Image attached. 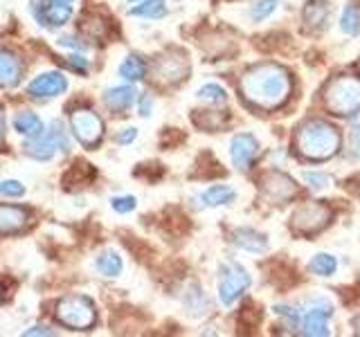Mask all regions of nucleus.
I'll return each instance as SVG.
<instances>
[{"mask_svg": "<svg viewBox=\"0 0 360 337\" xmlns=\"http://www.w3.org/2000/svg\"><path fill=\"white\" fill-rule=\"evenodd\" d=\"M189 72V61L187 54L180 50H169L162 56H158L151 74L158 84H178L180 79H185Z\"/></svg>", "mask_w": 360, "mask_h": 337, "instance_id": "9", "label": "nucleus"}, {"mask_svg": "<svg viewBox=\"0 0 360 337\" xmlns=\"http://www.w3.org/2000/svg\"><path fill=\"white\" fill-rule=\"evenodd\" d=\"M5 140V112H3V106H0V144Z\"/></svg>", "mask_w": 360, "mask_h": 337, "instance_id": "39", "label": "nucleus"}, {"mask_svg": "<svg viewBox=\"0 0 360 337\" xmlns=\"http://www.w3.org/2000/svg\"><path fill=\"white\" fill-rule=\"evenodd\" d=\"M110 207L115 209L117 213H129L133 211L135 207H138V200H135L133 196H117L110 200Z\"/></svg>", "mask_w": 360, "mask_h": 337, "instance_id": "33", "label": "nucleus"}, {"mask_svg": "<svg viewBox=\"0 0 360 337\" xmlns=\"http://www.w3.org/2000/svg\"><path fill=\"white\" fill-rule=\"evenodd\" d=\"M22 335H25V337H32V335H54V331H48L45 326H32V329H27Z\"/></svg>", "mask_w": 360, "mask_h": 337, "instance_id": "37", "label": "nucleus"}, {"mask_svg": "<svg viewBox=\"0 0 360 337\" xmlns=\"http://www.w3.org/2000/svg\"><path fill=\"white\" fill-rule=\"evenodd\" d=\"M135 95H138V93H135L133 86H115V88L106 90L104 101H106V106L110 110L124 112V110H129L135 104Z\"/></svg>", "mask_w": 360, "mask_h": 337, "instance_id": "18", "label": "nucleus"}, {"mask_svg": "<svg viewBox=\"0 0 360 337\" xmlns=\"http://www.w3.org/2000/svg\"><path fill=\"white\" fill-rule=\"evenodd\" d=\"M292 90V79L286 67L277 63H259L241 79V93L252 106L275 110L284 106Z\"/></svg>", "mask_w": 360, "mask_h": 337, "instance_id": "1", "label": "nucleus"}, {"mask_svg": "<svg viewBox=\"0 0 360 337\" xmlns=\"http://www.w3.org/2000/svg\"><path fill=\"white\" fill-rule=\"evenodd\" d=\"M144 74H146V65L135 54H129L120 65V77L127 79V81H140V79H144Z\"/></svg>", "mask_w": 360, "mask_h": 337, "instance_id": "24", "label": "nucleus"}, {"mask_svg": "<svg viewBox=\"0 0 360 337\" xmlns=\"http://www.w3.org/2000/svg\"><path fill=\"white\" fill-rule=\"evenodd\" d=\"M54 317L59 324H63L65 329L88 331V329H93L95 322H97V310H95V303L88 297L68 295V297L56 301Z\"/></svg>", "mask_w": 360, "mask_h": 337, "instance_id": "4", "label": "nucleus"}, {"mask_svg": "<svg viewBox=\"0 0 360 337\" xmlns=\"http://www.w3.org/2000/svg\"><path fill=\"white\" fill-rule=\"evenodd\" d=\"M277 5H279L277 0H257V3L252 5V9H250V18H252L255 22L266 20L270 14H275Z\"/></svg>", "mask_w": 360, "mask_h": 337, "instance_id": "30", "label": "nucleus"}, {"mask_svg": "<svg viewBox=\"0 0 360 337\" xmlns=\"http://www.w3.org/2000/svg\"><path fill=\"white\" fill-rule=\"evenodd\" d=\"M131 14L142 18H162L167 14V5L165 0H142V5L131 9Z\"/></svg>", "mask_w": 360, "mask_h": 337, "instance_id": "27", "label": "nucleus"}, {"mask_svg": "<svg viewBox=\"0 0 360 337\" xmlns=\"http://www.w3.org/2000/svg\"><path fill=\"white\" fill-rule=\"evenodd\" d=\"M309 270L313 275H318V277H331V275H335V270H338V258L333 254L320 252V254H315L311 258Z\"/></svg>", "mask_w": 360, "mask_h": 337, "instance_id": "25", "label": "nucleus"}, {"mask_svg": "<svg viewBox=\"0 0 360 337\" xmlns=\"http://www.w3.org/2000/svg\"><path fill=\"white\" fill-rule=\"evenodd\" d=\"M30 211L18 205H0V234H18L27 227Z\"/></svg>", "mask_w": 360, "mask_h": 337, "instance_id": "15", "label": "nucleus"}, {"mask_svg": "<svg viewBox=\"0 0 360 337\" xmlns=\"http://www.w3.org/2000/svg\"><path fill=\"white\" fill-rule=\"evenodd\" d=\"M250 284H252V279L243 265L234 261L223 263L221 277H219V301L223 306H232V303L250 288Z\"/></svg>", "mask_w": 360, "mask_h": 337, "instance_id": "5", "label": "nucleus"}, {"mask_svg": "<svg viewBox=\"0 0 360 337\" xmlns=\"http://www.w3.org/2000/svg\"><path fill=\"white\" fill-rule=\"evenodd\" d=\"M349 144H352V153L356 157H360V121H356L352 126V133H349Z\"/></svg>", "mask_w": 360, "mask_h": 337, "instance_id": "34", "label": "nucleus"}, {"mask_svg": "<svg viewBox=\"0 0 360 337\" xmlns=\"http://www.w3.org/2000/svg\"><path fill=\"white\" fill-rule=\"evenodd\" d=\"M358 326H360V324H358ZM358 333H360V329H358Z\"/></svg>", "mask_w": 360, "mask_h": 337, "instance_id": "42", "label": "nucleus"}, {"mask_svg": "<svg viewBox=\"0 0 360 337\" xmlns=\"http://www.w3.org/2000/svg\"><path fill=\"white\" fill-rule=\"evenodd\" d=\"M68 65H70L72 70H77L79 74H86V70H88V61L79 54H72L70 59H68Z\"/></svg>", "mask_w": 360, "mask_h": 337, "instance_id": "35", "label": "nucleus"}, {"mask_svg": "<svg viewBox=\"0 0 360 337\" xmlns=\"http://www.w3.org/2000/svg\"><path fill=\"white\" fill-rule=\"evenodd\" d=\"M198 99L207 101V104H225L228 101V93L219 84H205L198 88Z\"/></svg>", "mask_w": 360, "mask_h": 337, "instance_id": "28", "label": "nucleus"}, {"mask_svg": "<svg viewBox=\"0 0 360 337\" xmlns=\"http://www.w3.org/2000/svg\"><path fill=\"white\" fill-rule=\"evenodd\" d=\"M131 3H140V0H131Z\"/></svg>", "mask_w": 360, "mask_h": 337, "instance_id": "41", "label": "nucleus"}, {"mask_svg": "<svg viewBox=\"0 0 360 337\" xmlns=\"http://www.w3.org/2000/svg\"><path fill=\"white\" fill-rule=\"evenodd\" d=\"M340 29L347 34V37H358V34H360V9L354 3H349L342 9Z\"/></svg>", "mask_w": 360, "mask_h": 337, "instance_id": "26", "label": "nucleus"}, {"mask_svg": "<svg viewBox=\"0 0 360 337\" xmlns=\"http://www.w3.org/2000/svg\"><path fill=\"white\" fill-rule=\"evenodd\" d=\"M95 267H97V272H99V275H104V277H120L124 263H122V258H120L117 252L108 250V252H104V254H99V256H97Z\"/></svg>", "mask_w": 360, "mask_h": 337, "instance_id": "23", "label": "nucleus"}, {"mask_svg": "<svg viewBox=\"0 0 360 337\" xmlns=\"http://www.w3.org/2000/svg\"><path fill=\"white\" fill-rule=\"evenodd\" d=\"M234 198H236V191L228 185H214L198 196L202 207H223L234 202Z\"/></svg>", "mask_w": 360, "mask_h": 337, "instance_id": "19", "label": "nucleus"}, {"mask_svg": "<svg viewBox=\"0 0 360 337\" xmlns=\"http://www.w3.org/2000/svg\"><path fill=\"white\" fill-rule=\"evenodd\" d=\"M93 176H95V171L90 168V164H75L63 180L72 178V183H75L72 187H84V185L90 183V180H93Z\"/></svg>", "mask_w": 360, "mask_h": 337, "instance_id": "29", "label": "nucleus"}, {"mask_svg": "<svg viewBox=\"0 0 360 337\" xmlns=\"http://www.w3.org/2000/svg\"><path fill=\"white\" fill-rule=\"evenodd\" d=\"M295 149L307 160H329L340 151V133L322 119H309L297 128Z\"/></svg>", "mask_w": 360, "mask_h": 337, "instance_id": "2", "label": "nucleus"}, {"mask_svg": "<svg viewBox=\"0 0 360 337\" xmlns=\"http://www.w3.org/2000/svg\"><path fill=\"white\" fill-rule=\"evenodd\" d=\"M70 128L72 135L84 146H95L104 138V121L90 108H79L70 115Z\"/></svg>", "mask_w": 360, "mask_h": 337, "instance_id": "10", "label": "nucleus"}, {"mask_svg": "<svg viewBox=\"0 0 360 337\" xmlns=\"http://www.w3.org/2000/svg\"><path fill=\"white\" fill-rule=\"evenodd\" d=\"M259 151V142L255 135L250 133H239L234 135L232 142H230V157H232V164L236 168H241V171H245V168H250L255 155Z\"/></svg>", "mask_w": 360, "mask_h": 337, "instance_id": "13", "label": "nucleus"}, {"mask_svg": "<svg viewBox=\"0 0 360 337\" xmlns=\"http://www.w3.org/2000/svg\"><path fill=\"white\" fill-rule=\"evenodd\" d=\"M140 115H142V117H149V115H151V99H149V97H142V104H140Z\"/></svg>", "mask_w": 360, "mask_h": 337, "instance_id": "38", "label": "nucleus"}, {"mask_svg": "<svg viewBox=\"0 0 360 337\" xmlns=\"http://www.w3.org/2000/svg\"><path fill=\"white\" fill-rule=\"evenodd\" d=\"M20 72H22V67H20V61L16 59V54L0 48V88L16 86Z\"/></svg>", "mask_w": 360, "mask_h": 337, "instance_id": "17", "label": "nucleus"}, {"mask_svg": "<svg viewBox=\"0 0 360 337\" xmlns=\"http://www.w3.org/2000/svg\"><path fill=\"white\" fill-rule=\"evenodd\" d=\"M0 299H3V286H0Z\"/></svg>", "mask_w": 360, "mask_h": 337, "instance_id": "40", "label": "nucleus"}, {"mask_svg": "<svg viewBox=\"0 0 360 337\" xmlns=\"http://www.w3.org/2000/svg\"><path fill=\"white\" fill-rule=\"evenodd\" d=\"M135 138H138V128H124L117 133V144H131Z\"/></svg>", "mask_w": 360, "mask_h": 337, "instance_id": "36", "label": "nucleus"}, {"mask_svg": "<svg viewBox=\"0 0 360 337\" xmlns=\"http://www.w3.org/2000/svg\"><path fill=\"white\" fill-rule=\"evenodd\" d=\"M326 18H329V5H326V0H309L307 9H304V22L309 27H322Z\"/></svg>", "mask_w": 360, "mask_h": 337, "instance_id": "21", "label": "nucleus"}, {"mask_svg": "<svg viewBox=\"0 0 360 337\" xmlns=\"http://www.w3.org/2000/svg\"><path fill=\"white\" fill-rule=\"evenodd\" d=\"M331 220V209L322 205V202H307V205L297 207L290 216V227L300 234H315L326 227Z\"/></svg>", "mask_w": 360, "mask_h": 337, "instance_id": "8", "label": "nucleus"}, {"mask_svg": "<svg viewBox=\"0 0 360 337\" xmlns=\"http://www.w3.org/2000/svg\"><path fill=\"white\" fill-rule=\"evenodd\" d=\"M68 138H65V131L59 121H54L48 131H43L41 135H37L34 140H30L25 144V153L34 160H50L56 153H63L68 151Z\"/></svg>", "mask_w": 360, "mask_h": 337, "instance_id": "6", "label": "nucleus"}, {"mask_svg": "<svg viewBox=\"0 0 360 337\" xmlns=\"http://www.w3.org/2000/svg\"><path fill=\"white\" fill-rule=\"evenodd\" d=\"M25 194V187L18 180H3L0 183V196H9V198H18Z\"/></svg>", "mask_w": 360, "mask_h": 337, "instance_id": "32", "label": "nucleus"}, {"mask_svg": "<svg viewBox=\"0 0 360 337\" xmlns=\"http://www.w3.org/2000/svg\"><path fill=\"white\" fill-rule=\"evenodd\" d=\"M232 243L236 247H241L245 252H252V254H262L268 250V239L266 234L250 230V227H241V230H234L232 232Z\"/></svg>", "mask_w": 360, "mask_h": 337, "instance_id": "16", "label": "nucleus"}, {"mask_svg": "<svg viewBox=\"0 0 360 337\" xmlns=\"http://www.w3.org/2000/svg\"><path fill=\"white\" fill-rule=\"evenodd\" d=\"M324 106L333 115H356L360 112V77L338 74L324 88Z\"/></svg>", "mask_w": 360, "mask_h": 337, "instance_id": "3", "label": "nucleus"}, {"mask_svg": "<svg viewBox=\"0 0 360 337\" xmlns=\"http://www.w3.org/2000/svg\"><path fill=\"white\" fill-rule=\"evenodd\" d=\"M329 315L331 310L329 308H318L313 306L311 310H307V315L302 317L300 326H302V335H311V337H326L331 335V329H329Z\"/></svg>", "mask_w": 360, "mask_h": 337, "instance_id": "14", "label": "nucleus"}, {"mask_svg": "<svg viewBox=\"0 0 360 337\" xmlns=\"http://www.w3.org/2000/svg\"><path fill=\"white\" fill-rule=\"evenodd\" d=\"M68 90V79L61 72H43L27 86V95L34 99L59 97Z\"/></svg>", "mask_w": 360, "mask_h": 337, "instance_id": "12", "label": "nucleus"}, {"mask_svg": "<svg viewBox=\"0 0 360 337\" xmlns=\"http://www.w3.org/2000/svg\"><path fill=\"white\" fill-rule=\"evenodd\" d=\"M14 128L25 138H37L43 133V121L34 112H18L14 117Z\"/></svg>", "mask_w": 360, "mask_h": 337, "instance_id": "22", "label": "nucleus"}, {"mask_svg": "<svg viewBox=\"0 0 360 337\" xmlns=\"http://www.w3.org/2000/svg\"><path fill=\"white\" fill-rule=\"evenodd\" d=\"M225 119H228V112H221V110H196L194 112L196 126L202 131H210V133L219 131L225 124Z\"/></svg>", "mask_w": 360, "mask_h": 337, "instance_id": "20", "label": "nucleus"}, {"mask_svg": "<svg viewBox=\"0 0 360 337\" xmlns=\"http://www.w3.org/2000/svg\"><path fill=\"white\" fill-rule=\"evenodd\" d=\"M262 191L268 200L277 202V205H284L292 196H295V183L292 178L281 173V171H268L262 178Z\"/></svg>", "mask_w": 360, "mask_h": 337, "instance_id": "11", "label": "nucleus"}, {"mask_svg": "<svg viewBox=\"0 0 360 337\" xmlns=\"http://www.w3.org/2000/svg\"><path fill=\"white\" fill-rule=\"evenodd\" d=\"M72 5L75 0H32L30 11L39 25L54 29L72 18Z\"/></svg>", "mask_w": 360, "mask_h": 337, "instance_id": "7", "label": "nucleus"}, {"mask_svg": "<svg viewBox=\"0 0 360 337\" xmlns=\"http://www.w3.org/2000/svg\"><path fill=\"white\" fill-rule=\"evenodd\" d=\"M302 178H304V183H307L311 189H315V191H322V189H326V187H331V176H326V173H320V171H304L302 173Z\"/></svg>", "mask_w": 360, "mask_h": 337, "instance_id": "31", "label": "nucleus"}]
</instances>
